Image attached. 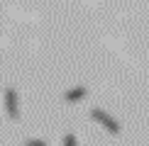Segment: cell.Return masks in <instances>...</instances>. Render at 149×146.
I'll list each match as a JSON object with an SVG mask.
<instances>
[{
	"mask_svg": "<svg viewBox=\"0 0 149 146\" xmlns=\"http://www.w3.org/2000/svg\"><path fill=\"white\" fill-rule=\"evenodd\" d=\"M88 114H91V119H93V122H98L100 127H105V129H108L110 134H115V136H117V134L122 132L120 122H117V119H115V117H113L110 112H105L103 107H93V110H91Z\"/></svg>",
	"mask_w": 149,
	"mask_h": 146,
	"instance_id": "cell-1",
	"label": "cell"
},
{
	"mask_svg": "<svg viewBox=\"0 0 149 146\" xmlns=\"http://www.w3.org/2000/svg\"><path fill=\"white\" fill-rule=\"evenodd\" d=\"M3 102H5V112L10 119H20V102H17V90L8 85L3 90Z\"/></svg>",
	"mask_w": 149,
	"mask_h": 146,
	"instance_id": "cell-2",
	"label": "cell"
},
{
	"mask_svg": "<svg viewBox=\"0 0 149 146\" xmlns=\"http://www.w3.org/2000/svg\"><path fill=\"white\" fill-rule=\"evenodd\" d=\"M86 95H88V88L76 85V88H69V90L64 93V100H66V102H78V100H83Z\"/></svg>",
	"mask_w": 149,
	"mask_h": 146,
	"instance_id": "cell-3",
	"label": "cell"
},
{
	"mask_svg": "<svg viewBox=\"0 0 149 146\" xmlns=\"http://www.w3.org/2000/svg\"><path fill=\"white\" fill-rule=\"evenodd\" d=\"M61 146H78V141H76V134L66 132V134H64V141H61Z\"/></svg>",
	"mask_w": 149,
	"mask_h": 146,
	"instance_id": "cell-4",
	"label": "cell"
},
{
	"mask_svg": "<svg viewBox=\"0 0 149 146\" xmlns=\"http://www.w3.org/2000/svg\"><path fill=\"white\" fill-rule=\"evenodd\" d=\"M24 146H49L44 139H39V136H32V139H27L24 141Z\"/></svg>",
	"mask_w": 149,
	"mask_h": 146,
	"instance_id": "cell-5",
	"label": "cell"
}]
</instances>
